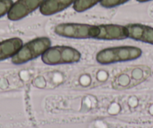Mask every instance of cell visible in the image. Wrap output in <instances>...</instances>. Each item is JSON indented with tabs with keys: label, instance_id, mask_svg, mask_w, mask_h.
<instances>
[{
	"label": "cell",
	"instance_id": "cell-4",
	"mask_svg": "<svg viewBox=\"0 0 153 128\" xmlns=\"http://www.w3.org/2000/svg\"><path fill=\"white\" fill-rule=\"evenodd\" d=\"M81 53L77 50L68 46L51 47L42 55V60L48 65L72 64L78 62Z\"/></svg>",
	"mask_w": 153,
	"mask_h": 128
},
{
	"label": "cell",
	"instance_id": "cell-7",
	"mask_svg": "<svg viewBox=\"0 0 153 128\" xmlns=\"http://www.w3.org/2000/svg\"><path fill=\"white\" fill-rule=\"evenodd\" d=\"M95 39L98 40H124L128 38L126 26L117 24H102L96 26Z\"/></svg>",
	"mask_w": 153,
	"mask_h": 128
},
{
	"label": "cell",
	"instance_id": "cell-13",
	"mask_svg": "<svg viewBox=\"0 0 153 128\" xmlns=\"http://www.w3.org/2000/svg\"><path fill=\"white\" fill-rule=\"evenodd\" d=\"M13 3V0H0V18L8 14Z\"/></svg>",
	"mask_w": 153,
	"mask_h": 128
},
{
	"label": "cell",
	"instance_id": "cell-1",
	"mask_svg": "<svg viewBox=\"0 0 153 128\" xmlns=\"http://www.w3.org/2000/svg\"><path fill=\"white\" fill-rule=\"evenodd\" d=\"M140 48L134 46H121L106 48L96 55V61L101 64H110L123 61H132L142 55Z\"/></svg>",
	"mask_w": 153,
	"mask_h": 128
},
{
	"label": "cell",
	"instance_id": "cell-8",
	"mask_svg": "<svg viewBox=\"0 0 153 128\" xmlns=\"http://www.w3.org/2000/svg\"><path fill=\"white\" fill-rule=\"evenodd\" d=\"M126 26L128 38L153 45V28L140 23H131Z\"/></svg>",
	"mask_w": 153,
	"mask_h": 128
},
{
	"label": "cell",
	"instance_id": "cell-14",
	"mask_svg": "<svg viewBox=\"0 0 153 128\" xmlns=\"http://www.w3.org/2000/svg\"><path fill=\"white\" fill-rule=\"evenodd\" d=\"M138 2H141V3H143V2H149V1H152V0H137Z\"/></svg>",
	"mask_w": 153,
	"mask_h": 128
},
{
	"label": "cell",
	"instance_id": "cell-10",
	"mask_svg": "<svg viewBox=\"0 0 153 128\" xmlns=\"http://www.w3.org/2000/svg\"><path fill=\"white\" fill-rule=\"evenodd\" d=\"M23 41L19 38H12L0 42V61L12 58L23 46Z\"/></svg>",
	"mask_w": 153,
	"mask_h": 128
},
{
	"label": "cell",
	"instance_id": "cell-2",
	"mask_svg": "<svg viewBox=\"0 0 153 128\" xmlns=\"http://www.w3.org/2000/svg\"><path fill=\"white\" fill-rule=\"evenodd\" d=\"M51 47V41L47 37L37 38L26 43L11 58L14 64H23L41 56Z\"/></svg>",
	"mask_w": 153,
	"mask_h": 128
},
{
	"label": "cell",
	"instance_id": "cell-9",
	"mask_svg": "<svg viewBox=\"0 0 153 128\" xmlns=\"http://www.w3.org/2000/svg\"><path fill=\"white\" fill-rule=\"evenodd\" d=\"M74 2L75 0H45L39 10L44 16L54 15L65 10Z\"/></svg>",
	"mask_w": 153,
	"mask_h": 128
},
{
	"label": "cell",
	"instance_id": "cell-11",
	"mask_svg": "<svg viewBox=\"0 0 153 128\" xmlns=\"http://www.w3.org/2000/svg\"><path fill=\"white\" fill-rule=\"evenodd\" d=\"M101 1L102 0H75L73 4V8L76 12H84L100 3Z\"/></svg>",
	"mask_w": 153,
	"mask_h": 128
},
{
	"label": "cell",
	"instance_id": "cell-12",
	"mask_svg": "<svg viewBox=\"0 0 153 128\" xmlns=\"http://www.w3.org/2000/svg\"><path fill=\"white\" fill-rule=\"evenodd\" d=\"M130 0H102L100 4L105 8H112L126 3Z\"/></svg>",
	"mask_w": 153,
	"mask_h": 128
},
{
	"label": "cell",
	"instance_id": "cell-3",
	"mask_svg": "<svg viewBox=\"0 0 153 128\" xmlns=\"http://www.w3.org/2000/svg\"><path fill=\"white\" fill-rule=\"evenodd\" d=\"M150 73L151 69L148 66H131L116 76L113 82V86L116 89H128L146 79Z\"/></svg>",
	"mask_w": 153,
	"mask_h": 128
},
{
	"label": "cell",
	"instance_id": "cell-5",
	"mask_svg": "<svg viewBox=\"0 0 153 128\" xmlns=\"http://www.w3.org/2000/svg\"><path fill=\"white\" fill-rule=\"evenodd\" d=\"M96 26L85 23H60L56 26L54 32L57 35L64 38L87 39L95 38Z\"/></svg>",
	"mask_w": 153,
	"mask_h": 128
},
{
	"label": "cell",
	"instance_id": "cell-6",
	"mask_svg": "<svg viewBox=\"0 0 153 128\" xmlns=\"http://www.w3.org/2000/svg\"><path fill=\"white\" fill-rule=\"evenodd\" d=\"M45 0H17L14 2L8 13V18L11 21H18L40 8Z\"/></svg>",
	"mask_w": 153,
	"mask_h": 128
}]
</instances>
